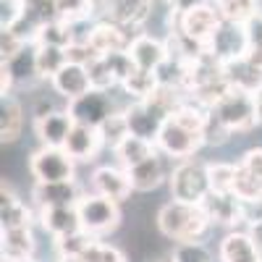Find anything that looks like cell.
I'll return each mask as SVG.
<instances>
[{
	"instance_id": "6da1fadb",
	"label": "cell",
	"mask_w": 262,
	"mask_h": 262,
	"mask_svg": "<svg viewBox=\"0 0 262 262\" xmlns=\"http://www.w3.org/2000/svg\"><path fill=\"white\" fill-rule=\"evenodd\" d=\"M158 228L163 236L173 238L176 244L202 242L212 228V221L202 210V205H186V202L170 200L158 212Z\"/></svg>"
},
{
	"instance_id": "7a4b0ae2",
	"label": "cell",
	"mask_w": 262,
	"mask_h": 262,
	"mask_svg": "<svg viewBox=\"0 0 262 262\" xmlns=\"http://www.w3.org/2000/svg\"><path fill=\"white\" fill-rule=\"evenodd\" d=\"M212 116L221 121L231 134L233 131H249L259 123L257 116V95L247 92V90H238V86H228L226 95L215 102L212 107Z\"/></svg>"
},
{
	"instance_id": "3957f363",
	"label": "cell",
	"mask_w": 262,
	"mask_h": 262,
	"mask_svg": "<svg viewBox=\"0 0 262 262\" xmlns=\"http://www.w3.org/2000/svg\"><path fill=\"white\" fill-rule=\"evenodd\" d=\"M170 184V196L176 202H186V205H202L205 196L212 191L210 189V176H207V163L200 160H179L176 168L168 176Z\"/></svg>"
},
{
	"instance_id": "277c9868",
	"label": "cell",
	"mask_w": 262,
	"mask_h": 262,
	"mask_svg": "<svg viewBox=\"0 0 262 262\" xmlns=\"http://www.w3.org/2000/svg\"><path fill=\"white\" fill-rule=\"evenodd\" d=\"M76 210H79L81 231H86L95 238L116 231L118 223H121V207H118V202L107 200V196H102V194H95V191L92 194H81L79 202H76Z\"/></svg>"
},
{
	"instance_id": "5b68a950",
	"label": "cell",
	"mask_w": 262,
	"mask_h": 262,
	"mask_svg": "<svg viewBox=\"0 0 262 262\" xmlns=\"http://www.w3.org/2000/svg\"><path fill=\"white\" fill-rule=\"evenodd\" d=\"M29 173L34 184H63L74 181L76 160L66 152V147H39L29 158Z\"/></svg>"
},
{
	"instance_id": "8992f818",
	"label": "cell",
	"mask_w": 262,
	"mask_h": 262,
	"mask_svg": "<svg viewBox=\"0 0 262 262\" xmlns=\"http://www.w3.org/2000/svg\"><path fill=\"white\" fill-rule=\"evenodd\" d=\"M221 24H223V16L217 11V6L210 3V0H205V3L194 6L184 13H173V29L194 42H200V45H205L207 50H210V39L215 37Z\"/></svg>"
},
{
	"instance_id": "52a82bcc",
	"label": "cell",
	"mask_w": 262,
	"mask_h": 262,
	"mask_svg": "<svg viewBox=\"0 0 262 262\" xmlns=\"http://www.w3.org/2000/svg\"><path fill=\"white\" fill-rule=\"evenodd\" d=\"M158 149L168 158H176V160H189L194 158L196 152L205 147V134H196V131L186 128L184 123H179L176 118H165L160 134L155 139Z\"/></svg>"
},
{
	"instance_id": "ba28073f",
	"label": "cell",
	"mask_w": 262,
	"mask_h": 262,
	"mask_svg": "<svg viewBox=\"0 0 262 262\" xmlns=\"http://www.w3.org/2000/svg\"><path fill=\"white\" fill-rule=\"evenodd\" d=\"M152 0H90V16L113 21L121 27H137L149 16Z\"/></svg>"
},
{
	"instance_id": "9c48e42d",
	"label": "cell",
	"mask_w": 262,
	"mask_h": 262,
	"mask_svg": "<svg viewBox=\"0 0 262 262\" xmlns=\"http://www.w3.org/2000/svg\"><path fill=\"white\" fill-rule=\"evenodd\" d=\"M210 53L223 60V63H233L249 55V39H247V29L244 24H233V21H226L217 27L215 37L210 39Z\"/></svg>"
},
{
	"instance_id": "30bf717a",
	"label": "cell",
	"mask_w": 262,
	"mask_h": 262,
	"mask_svg": "<svg viewBox=\"0 0 262 262\" xmlns=\"http://www.w3.org/2000/svg\"><path fill=\"white\" fill-rule=\"evenodd\" d=\"M74 126H76V121L69 113V105H66V107H58V111L37 116L34 118V134H37L42 147H66Z\"/></svg>"
},
{
	"instance_id": "8fae6325",
	"label": "cell",
	"mask_w": 262,
	"mask_h": 262,
	"mask_svg": "<svg viewBox=\"0 0 262 262\" xmlns=\"http://www.w3.org/2000/svg\"><path fill=\"white\" fill-rule=\"evenodd\" d=\"M128 58L131 63L142 71H152V74H160L163 66L170 60V50H168V42L152 37V34H137L128 45Z\"/></svg>"
},
{
	"instance_id": "7c38bea8",
	"label": "cell",
	"mask_w": 262,
	"mask_h": 262,
	"mask_svg": "<svg viewBox=\"0 0 262 262\" xmlns=\"http://www.w3.org/2000/svg\"><path fill=\"white\" fill-rule=\"evenodd\" d=\"M69 113L74 116L76 123L84 126H102L107 118L116 113V105L111 100V95L102 92V90H92L90 95H84L74 102H69Z\"/></svg>"
},
{
	"instance_id": "4fadbf2b",
	"label": "cell",
	"mask_w": 262,
	"mask_h": 262,
	"mask_svg": "<svg viewBox=\"0 0 262 262\" xmlns=\"http://www.w3.org/2000/svg\"><path fill=\"white\" fill-rule=\"evenodd\" d=\"M53 92L66 100V102H74L84 95H90L95 86H92V76H90V69L84 63H66L63 69L53 76Z\"/></svg>"
},
{
	"instance_id": "5bb4252c",
	"label": "cell",
	"mask_w": 262,
	"mask_h": 262,
	"mask_svg": "<svg viewBox=\"0 0 262 262\" xmlns=\"http://www.w3.org/2000/svg\"><path fill=\"white\" fill-rule=\"evenodd\" d=\"M92 191L121 205L123 200L131 196L134 186H131V179H128L126 168H121V165H100V168L92 170Z\"/></svg>"
},
{
	"instance_id": "9a60e30c",
	"label": "cell",
	"mask_w": 262,
	"mask_h": 262,
	"mask_svg": "<svg viewBox=\"0 0 262 262\" xmlns=\"http://www.w3.org/2000/svg\"><path fill=\"white\" fill-rule=\"evenodd\" d=\"M131 39L126 34V27L121 24H113V21H97V24L90 29L86 34V45L95 50V55H113V53H126Z\"/></svg>"
},
{
	"instance_id": "2e32d148",
	"label": "cell",
	"mask_w": 262,
	"mask_h": 262,
	"mask_svg": "<svg viewBox=\"0 0 262 262\" xmlns=\"http://www.w3.org/2000/svg\"><path fill=\"white\" fill-rule=\"evenodd\" d=\"M202 210L207 212V217L212 221V226H238L244 223V202L231 191H210L202 202Z\"/></svg>"
},
{
	"instance_id": "e0dca14e",
	"label": "cell",
	"mask_w": 262,
	"mask_h": 262,
	"mask_svg": "<svg viewBox=\"0 0 262 262\" xmlns=\"http://www.w3.org/2000/svg\"><path fill=\"white\" fill-rule=\"evenodd\" d=\"M221 262H262V249L254 242L252 231H228L217 247Z\"/></svg>"
},
{
	"instance_id": "ac0fdd59",
	"label": "cell",
	"mask_w": 262,
	"mask_h": 262,
	"mask_svg": "<svg viewBox=\"0 0 262 262\" xmlns=\"http://www.w3.org/2000/svg\"><path fill=\"white\" fill-rule=\"evenodd\" d=\"M126 118H128V128L134 137L155 142L168 116L158 111L152 102H131V107H126Z\"/></svg>"
},
{
	"instance_id": "d6986e66",
	"label": "cell",
	"mask_w": 262,
	"mask_h": 262,
	"mask_svg": "<svg viewBox=\"0 0 262 262\" xmlns=\"http://www.w3.org/2000/svg\"><path fill=\"white\" fill-rule=\"evenodd\" d=\"M102 147H107L102 131L97 126H84V123H76L69 142H66V152H69L76 163H92L100 155Z\"/></svg>"
},
{
	"instance_id": "ffe728a7",
	"label": "cell",
	"mask_w": 262,
	"mask_h": 262,
	"mask_svg": "<svg viewBox=\"0 0 262 262\" xmlns=\"http://www.w3.org/2000/svg\"><path fill=\"white\" fill-rule=\"evenodd\" d=\"M37 221L45 228V233L53 236V242L81 231L76 205H71V207H42V210H37Z\"/></svg>"
},
{
	"instance_id": "44dd1931",
	"label": "cell",
	"mask_w": 262,
	"mask_h": 262,
	"mask_svg": "<svg viewBox=\"0 0 262 262\" xmlns=\"http://www.w3.org/2000/svg\"><path fill=\"white\" fill-rule=\"evenodd\" d=\"M79 186L76 181H63V184H34L32 200L37 205V210L42 207H71L79 202Z\"/></svg>"
},
{
	"instance_id": "7402d4cb",
	"label": "cell",
	"mask_w": 262,
	"mask_h": 262,
	"mask_svg": "<svg viewBox=\"0 0 262 262\" xmlns=\"http://www.w3.org/2000/svg\"><path fill=\"white\" fill-rule=\"evenodd\" d=\"M128 179L134 191H155L165 179H168V170L163 163V152H155L152 158H147L144 163L128 168Z\"/></svg>"
},
{
	"instance_id": "603a6c76",
	"label": "cell",
	"mask_w": 262,
	"mask_h": 262,
	"mask_svg": "<svg viewBox=\"0 0 262 262\" xmlns=\"http://www.w3.org/2000/svg\"><path fill=\"white\" fill-rule=\"evenodd\" d=\"M34 233L32 228H3V262L34 259Z\"/></svg>"
},
{
	"instance_id": "cb8c5ba5",
	"label": "cell",
	"mask_w": 262,
	"mask_h": 262,
	"mask_svg": "<svg viewBox=\"0 0 262 262\" xmlns=\"http://www.w3.org/2000/svg\"><path fill=\"white\" fill-rule=\"evenodd\" d=\"M116 160H118V165L121 168H134V165H139V163H144L147 158H152L155 152H160L158 149V144L155 142H149V139H142V137H134V134H128L116 149Z\"/></svg>"
},
{
	"instance_id": "d4e9b609",
	"label": "cell",
	"mask_w": 262,
	"mask_h": 262,
	"mask_svg": "<svg viewBox=\"0 0 262 262\" xmlns=\"http://www.w3.org/2000/svg\"><path fill=\"white\" fill-rule=\"evenodd\" d=\"M0 221L3 228H27L32 223V210L27 207L24 200L11 191V186L3 181V200H0Z\"/></svg>"
},
{
	"instance_id": "484cf974",
	"label": "cell",
	"mask_w": 262,
	"mask_h": 262,
	"mask_svg": "<svg viewBox=\"0 0 262 262\" xmlns=\"http://www.w3.org/2000/svg\"><path fill=\"white\" fill-rule=\"evenodd\" d=\"M24 128V107L16 97H3V107H0V139L3 144H13L21 137Z\"/></svg>"
},
{
	"instance_id": "4316f807",
	"label": "cell",
	"mask_w": 262,
	"mask_h": 262,
	"mask_svg": "<svg viewBox=\"0 0 262 262\" xmlns=\"http://www.w3.org/2000/svg\"><path fill=\"white\" fill-rule=\"evenodd\" d=\"M160 84H163V81H160V74L134 69L121 86H123L126 95L134 97V102H147V100H152V95L160 90Z\"/></svg>"
},
{
	"instance_id": "83f0119b",
	"label": "cell",
	"mask_w": 262,
	"mask_h": 262,
	"mask_svg": "<svg viewBox=\"0 0 262 262\" xmlns=\"http://www.w3.org/2000/svg\"><path fill=\"white\" fill-rule=\"evenodd\" d=\"M34 60H37V74L39 79H50L69 63V50L55 48V45H34Z\"/></svg>"
},
{
	"instance_id": "f1b7e54d",
	"label": "cell",
	"mask_w": 262,
	"mask_h": 262,
	"mask_svg": "<svg viewBox=\"0 0 262 262\" xmlns=\"http://www.w3.org/2000/svg\"><path fill=\"white\" fill-rule=\"evenodd\" d=\"M236 170H238V165H236V163H223V160L207 163L210 189H212V191L231 194V191H233V186H236Z\"/></svg>"
},
{
	"instance_id": "f546056e",
	"label": "cell",
	"mask_w": 262,
	"mask_h": 262,
	"mask_svg": "<svg viewBox=\"0 0 262 262\" xmlns=\"http://www.w3.org/2000/svg\"><path fill=\"white\" fill-rule=\"evenodd\" d=\"M221 11V16L226 21H233V24H247V21L259 11L257 0H212Z\"/></svg>"
},
{
	"instance_id": "4dcf8cb0",
	"label": "cell",
	"mask_w": 262,
	"mask_h": 262,
	"mask_svg": "<svg viewBox=\"0 0 262 262\" xmlns=\"http://www.w3.org/2000/svg\"><path fill=\"white\" fill-rule=\"evenodd\" d=\"M100 131H102V137H105V144L111 147V149H116L128 134H131V128H128V118H126V111H116L111 118H107L102 126H100Z\"/></svg>"
},
{
	"instance_id": "1f68e13d",
	"label": "cell",
	"mask_w": 262,
	"mask_h": 262,
	"mask_svg": "<svg viewBox=\"0 0 262 262\" xmlns=\"http://www.w3.org/2000/svg\"><path fill=\"white\" fill-rule=\"evenodd\" d=\"M81 262H126V254L118 247L105 244V242H100V238H95V242L84 249Z\"/></svg>"
},
{
	"instance_id": "d6a6232c",
	"label": "cell",
	"mask_w": 262,
	"mask_h": 262,
	"mask_svg": "<svg viewBox=\"0 0 262 262\" xmlns=\"http://www.w3.org/2000/svg\"><path fill=\"white\" fill-rule=\"evenodd\" d=\"M170 259L173 262H212V254L202 242H184L173 247Z\"/></svg>"
},
{
	"instance_id": "836d02e7",
	"label": "cell",
	"mask_w": 262,
	"mask_h": 262,
	"mask_svg": "<svg viewBox=\"0 0 262 262\" xmlns=\"http://www.w3.org/2000/svg\"><path fill=\"white\" fill-rule=\"evenodd\" d=\"M238 168H242L249 179H254L257 184H262V147H252L247 149L242 160H238Z\"/></svg>"
},
{
	"instance_id": "e575fe53",
	"label": "cell",
	"mask_w": 262,
	"mask_h": 262,
	"mask_svg": "<svg viewBox=\"0 0 262 262\" xmlns=\"http://www.w3.org/2000/svg\"><path fill=\"white\" fill-rule=\"evenodd\" d=\"M244 29H247V39H249V53L252 50H262V11H257L247 21Z\"/></svg>"
},
{
	"instance_id": "d590c367",
	"label": "cell",
	"mask_w": 262,
	"mask_h": 262,
	"mask_svg": "<svg viewBox=\"0 0 262 262\" xmlns=\"http://www.w3.org/2000/svg\"><path fill=\"white\" fill-rule=\"evenodd\" d=\"M252 236H254V242H257V244H259V249H262V223L252 228Z\"/></svg>"
},
{
	"instance_id": "8d00e7d4",
	"label": "cell",
	"mask_w": 262,
	"mask_h": 262,
	"mask_svg": "<svg viewBox=\"0 0 262 262\" xmlns=\"http://www.w3.org/2000/svg\"><path fill=\"white\" fill-rule=\"evenodd\" d=\"M257 116H259V123H262V90L257 92Z\"/></svg>"
},
{
	"instance_id": "74e56055",
	"label": "cell",
	"mask_w": 262,
	"mask_h": 262,
	"mask_svg": "<svg viewBox=\"0 0 262 262\" xmlns=\"http://www.w3.org/2000/svg\"><path fill=\"white\" fill-rule=\"evenodd\" d=\"M163 262H173V259H163Z\"/></svg>"
},
{
	"instance_id": "f35d334b",
	"label": "cell",
	"mask_w": 262,
	"mask_h": 262,
	"mask_svg": "<svg viewBox=\"0 0 262 262\" xmlns=\"http://www.w3.org/2000/svg\"><path fill=\"white\" fill-rule=\"evenodd\" d=\"M24 262H34V259H24Z\"/></svg>"
}]
</instances>
